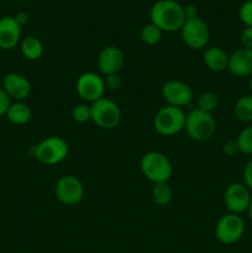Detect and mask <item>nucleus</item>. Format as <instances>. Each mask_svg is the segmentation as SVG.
Wrapping results in <instances>:
<instances>
[{"label":"nucleus","mask_w":252,"mask_h":253,"mask_svg":"<svg viewBox=\"0 0 252 253\" xmlns=\"http://www.w3.org/2000/svg\"><path fill=\"white\" fill-rule=\"evenodd\" d=\"M5 116L14 125H25L31 120L32 111L24 101H14L10 104Z\"/></svg>","instance_id":"obj_18"},{"label":"nucleus","mask_w":252,"mask_h":253,"mask_svg":"<svg viewBox=\"0 0 252 253\" xmlns=\"http://www.w3.org/2000/svg\"><path fill=\"white\" fill-rule=\"evenodd\" d=\"M184 130L192 140L205 142L216 132V121L212 114L204 113L195 108L185 115Z\"/></svg>","instance_id":"obj_3"},{"label":"nucleus","mask_w":252,"mask_h":253,"mask_svg":"<svg viewBox=\"0 0 252 253\" xmlns=\"http://www.w3.org/2000/svg\"><path fill=\"white\" fill-rule=\"evenodd\" d=\"M227 69L235 77H252V49L241 47L232 52Z\"/></svg>","instance_id":"obj_16"},{"label":"nucleus","mask_w":252,"mask_h":253,"mask_svg":"<svg viewBox=\"0 0 252 253\" xmlns=\"http://www.w3.org/2000/svg\"><path fill=\"white\" fill-rule=\"evenodd\" d=\"M90 111L91 121L103 130H113L118 127L123 118L120 106L105 96L91 103Z\"/></svg>","instance_id":"obj_6"},{"label":"nucleus","mask_w":252,"mask_h":253,"mask_svg":"<svg viewBox=\"0 0 252 253\" xmlns=\"http://www.w3.org/2000/svg\"><path fill=\"white\" fill-rule=\"evenodd\" d=\"M239 17L245 27H252V0H247L240 6Z\"/></svg>","instance_id":"obj_26"},{"label":"nucleus","mask_w":252,"mask_h":253,"mask_svg":"<svg viewBox=\"0 0 252 253\" xmlns=\"http://www.w3.org/2000/svg\"><path fill=\"white\" fill-rule=\"evenodd\" d=\"M153 203L158 207H167L173 198V190L168 183H157L153 184L152 192H151Z\"/></svg>","instance_id":"obj_21"},{"label":"nucleus","mask_w":252,"mask_h":253,"mask_svg":"<svg viewBox=\"0 0 252 253\" xmlns=\"http://www.w3.org/2000/svg\"><path fill=\"white\" fill-rule=\"evenodd\" d=\"M161 94L167 105L177 108H185L193 100L192 88L179 79H170L166 82L161 89Z\"/></svg>","instance_id":"obj_12"},{"label":"nucleus","mask_w":252,"mask_h":253,"mask_svg":"<svg viewBox=\"0 0 252 253\" xmlns=\"http://www.w3.org/2000/svg\"><path fill=\"white\" fill-rule=\"evenodd\" d=\"M251 200V192L244 183H231L224 192V204L231 214L241 215L247 211Z\"/></svg>","instance_id":"obj_11"},{"label":"nucleus","mask_w":252,"mask_h":253,"mask_svg":"<svg viewBox=\"0 0 252 253\" xmlns=\"http://www.w3.org/2000/svg\"><path fill=\"white\" fill-rule=\"evenodd\" d=\"M249 89H250V94L252 95V77L250 78V81H249Z\"/></svg>","instance_id":"obj_35"},{"label":"nucleus","mask_w":252,"mask_h":253,"mask_svg":"<svg viewBox=\"0 0 252 253\" xmlns=\"http://www.w3.org/2000/svg\"><path fill=\"white\" fill-rule=\"evenodd\" d=\"M185 115L182 108L166 105L156 113L153 118V127L161 136H174L184 130Z\"/></svg>","instance_id":"obj_4"},{"label":"nucleus","mask_w":252,"mask_h":253,"mask_svg":"<svg viewBox=\"0 0 252 253\" xmlns=\"http://www.w3.org/2000/svg\"><path fill=\"white\" fill-rule=\"evenodd\" d=\"M150 20L163 32L179 31L185 21L184 6L175 0H157L151 6Z\"/></svg>","instance_id":"obj_1"},{"label":"nucleus","mask_w":252,"mask_h":253,"mask_svg":"<svg viewBox=\"0 0 252 253\" xmlns=\"http://www.w3.org/2000/svg\"><path fill=\"white\" fill-rule=\"evenodd\" d=\"M125 63V54L118 46H106L98 56V68L101 74L109 76L120 72Z\"/></svg>","instance_id":"obj_13"},{"label":"nucleus","mask_w":252,"mask_h":253,"mask_svg":"<svg viewBox=\"0 0 252 253\" xmlns=\"http://www.w3.org/2000/svg\"><path fill=\"white\" fill-rule=\"evenodd\" d=\"M140 168L146 179L157 183H168L173 174V166L169 158L158 151L145 153L140 161Z\"/></svg>","instance_id":"obj_2"},{"label":"nucleus","mask_w":252,"mask_h":253,"mask_svg":"<svg viewBox=\"0 0 252 253\" xmlns=\"http://www.w3.org/2000/svg\"><path fill=\"white\" fill-rule=\"evenodd\" d=\"M163 31L160 29V27L156 26L152 22H148L145 26L141 29L140 32V39L141 41L145 44H148V46H153V44H157L158 42L162 40Z\"/></svg>","instance_id":"obj_22"},{"label":"nucleus","mask_w":252,"mask_h":253,"mask_svg":"<svg viewBox=\"0 0 252 253\" xmlns=\"http://www.w3.org/2000/svg\"><path fill=\"white\" fill-rule=\"evenodd\" d=\"M180 31L183 42L192 49H203L210 40V30L200 17L185 20Z\"/></svg>","instance_id":"obj_9"},{"label":"nucleus","mask_w":252,"mask_h":253,"mask_svg":"<svg viewBox=\"0 0 252 253\" xmlns=\"http://www.w3.org/2000/svg\"><path fill=\"white\" fill-rule=\"evenodd\" d=\"M2 89L10 99L15 101H24L31 93V83L21 73L10 72L2 79Z\"/></svg>","instance_id":"obj_14"},{"label":"nucleus","mask_w":252,"mask_h":253,"mask_svg":"<svg viewBox=\"0 0 252 253\" xmlns=\"http://www.w3.org/2000/svg\"><path fill=\"white\" fill-rule=\"evenodd\" d=\"M229 58L230 56L222 49L221 47L212 46L205 49L204 54H203V61L204 64L215 73H220V72L226 71L229 67Z\"/></svg>","instance_id":"obj_17"},{"label":"nucleus","mask_w":252,"mask_h":253,"mask_svg":"<svg viewBox=\"0 0 252 253\" xmlns=\"http://www.w3.org/2000/svg\"><path fill=\"white\" fill-rule=\"evenodd\" d=\"M222 152L227 157H235L237 153H240L239 146H237L236 140H229L222 145Z\"/></svg>","instance_id":"obj_28"},{"label":"nucleus","mask_w":252,"mask_h":253,"mask_svg":"<svg viewBox=\"0 0 252 253\" xmlns=\"http://www.w3.org/2000/svg\"><path fill=\"white\" fill-rule=\"evenodd\" d=\"M247 214H249L250 221H251V224H252V200H251V203H250L249 209H247Z\"/></svg>","instance_id":"obj_34"},{"label":"nucleus","mask_w":252,"mask_h":253,"mask_svg":"<svg viewBox=\"0 0 252 253\" xmlns=\"http://www.w3.org/2000/svg\"><path fill=\"white\" fill-rule=\"evenodd\" d=\"M104 82H105L106 89H109V90H118V89H120L121 85H123V79H121L119 73L105 76Z\"/></svg>","instance_id":"obj_27"},{"label":"nucleus","mask_w":252,"mask_h":253,"mask_svg":"<svg viewBox=\"0 0 252 253\" xmlns=\"http://www.w3.org/2000/svg\"><path fill=\"white\" fill-rule=\"evenodd\" d=\"M234 115L241 123H251L252 121V95L240 96L234 105Z\"/></svg>","instance_id":"obj_20"},{"label":"nucleus","mask_w":252,"mask_h":253,"mask_svg":"<svg viewBox=\"0 0 252 253\" xmlns=\"http://www.w3.org/2000/svg\"><path fill=\"white\" fill-rule=\"evenodd\" d=\"M69 152L68 143L58 136H49L35 146L34 156L40 163L56 166L63 162Z\"/></svg>","instance_id":"obj_5"},{"label":"nucleus","mask_w":252,"mask_h":253,"mask_svg":"<svg viewBox=\"0 0 252 253\" xmlns=\"http://www.w3.org/2000/svg\"><path fill=\"white\" fill-rule=\"evenodd\" d=\"M184 16H185V20L199 17V14H198V7L193 4H189L187 5V6H184Z\"/></svg>","instance_id":"obj_32"},{"label":"nucleus","mask_w":252,"mask_h":253,"mask_svg":"<svg viewBox=\"0 0 252 253\" xmlns=\"http://www.w3.org/2000/svg\"><path fill=\"white\" fill-rule=\"evenodd\" d=\"M21 42V26L14 16L0 17V48L10 51Z\"/></svg>","instance_id":"obj_15"},{"label":"nucleus","mask_w":252,"mask_h":253,"mask_svg":"<svg viewBox=\"0 0 252 253\" xmlns=\"http://www.w3.org/2000/svg\"><path fill=\"white\" fill-rule=\"evenodd\" d=\"M76 90L84 101L91 104L104 96L106 90L105 82L99 74L94 72H85L77 79Z\"/></svg>","instance_id":"obj_10"},{"label":"nucleus","mask_w":252,"mask_h":253,"mask_svg":"<svg viewBox=\"0 0 252 253\" xmlns=\"http://www.w3.org/2000/svg\"><path fill=\"white\" fill-rule=\"evenodd\" d=\"M14 17L15 20H16L17 24H19L21 27L25 26V25L29 22V15H27L25 11H19Z\"/></svg>","instance_id":"obj_33"},{"label":"nucleus","mask_w":252,"mask_h":253,"mask_svg":"<svg viewBox=\"0 0 252 253\" xmlns=\"http://www.w3.org/2000/svg\"><path fill=\"white\" fill-rule=\"evenodd\" d=\"M72 118L76 123L85 124L88 121H91V111L90 105L86 104H78L72 109Z\"/></svg>","instance_id":"obj_25"},{"label":"nucleus","mask_w":252,"mask_h":253,"mask_svg":"<svg viewBox=\"0 0 252 253\" xmlns=\"http://www.w3.org/2000/svg\"><path fill=\"white\" fill-rule=\"evenodd\" d=\"M54 195L61 204L73 207L83 199L84 185L76 175H62L54 185Z\"/></svg>","instance_id":"obj_8"},{"label":"nucleus","mask_w":252,"mask_h":253,"mask_svg":"<svg viewBox=\"0 0 252 253\" xmlns=\"http://www.w3.org/2000/svg\"><path fill=\"white\" fill-rule=\"evenodd\" d=\"M236 143L239 146V151L242 155H252V125L242 128L236 137Z\"/></svg>","instance_id":"obj_24"},{"label":"nucleus","mask_w":252,"mask_h":253,"mask_svg":"<svg viewBox=\"0 0 252 253\" xmlns=\"http://www.w3.org/2000/svg\"><path fill=\"white\" fill-rule=\"evenodd\" d=\"M219 98L212 91H203L197 99V109L204 111V113L212 114V111L217 108Z\"/></svg>","instance_id":"obj_23"},{"label":"nucleus","mask_w":252,"mask_h":253,"mask_svg":"<svg viewBox=\"0 0 252 253\" xmlns=\"http://www.w3.org/2000/svg\"><path fill=\"white\" fill-rule=\"evenodd\" d=\"M245 234V222L240 215H222L215 225V237L222 245H234L242 239Z\"/></svg>","instance_id":"obj_7"},{"label":"nucleus","mask_w":252,"mask_h":253,"mask_svg":"<svg viewBox=\"0 0 252 253\" xmlns=\"http://www.w3.org/2000/svg\"><path fill=\"white\" fill-rule=\"evenodd\" d=\"M21 53L27 61H37L43 54V44L41 40L35 36H26L20 42Z\"/></svg>","instance_id":"obj_19"},{"label":"nucleus","mask_w":252,"mask_h":253,"mask_svg":"<svg viewBox=\"0 0 252 253\" xmlns=\"http://www.w3.org/2000/svg\"><path fill=\"white\" fill-rule=\"evenodd\" d=\"M242 178H244V184L249 188L250 192H252V158L245 165Z\"/></svg>","instance_id":"obj_29"},{"label":"nucleus","mask_w":252,"mask_h":253,"mask_svg":"<svg viewBox=\"0 0 252 253\" xmlns=\"http://www.w3.org/2000/svg\"><path fill=\"white\" fill-rule=\"evenodd\" d=\"M240 41H241L242 47L252 49V27H245L240 35Z\"/></svg>","instance_id":"obj_30"},{"label":"nucleus","mask_w":252,"mask_h":253,"mask_svg":"<svg viewBox=\"0 0 252 253\" xmlns=\"http://www.w3.org/2000/svg\"><path fill=\"white\" fill-rule=\"evenodd\" d=\"M10 104H11V99L9 98L6 91L2 89V86H0V116H4L6 114Z\"/></svg>","instance_id":"obj_31"}]
</instances>
